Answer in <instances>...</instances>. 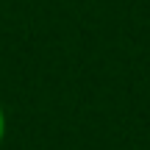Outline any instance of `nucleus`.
<instances>
[{
    "instance_id": "1",
    "label": "nucleus",
    "mask_w": 150,
    "mask_h": 150,
    "mask_svg": "<svg viewBox=\"0 0 150 150\" xmlns=\"http://www.w3.org/2000/svg\"><path fill=\"white\" fill-rule=\"evenodd\" d=\"M6 131H8V120H6V108L0 106V145H3V139H6Z\"/></svg>"
}]
</instances>
